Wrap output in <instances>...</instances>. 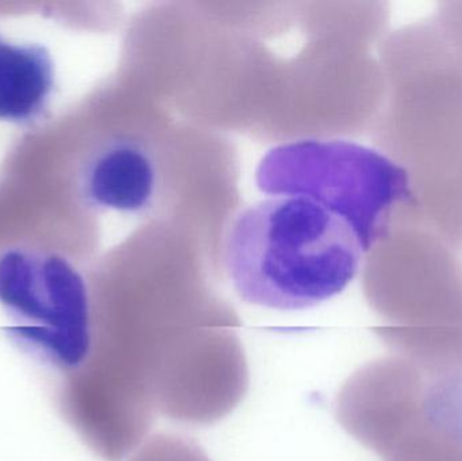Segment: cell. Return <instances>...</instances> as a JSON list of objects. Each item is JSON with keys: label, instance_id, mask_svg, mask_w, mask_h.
Returning <instances> with one entry per match:
<instances>
[{"label": "cell", "instance_id": "4", "mask_svg": "<svg viewBox=\"0 0 462 461\" xmlns=\"http://www.w3.org/2000/svg\"><path fill=\"white\" fill-rule=\"evenodd\" d=\"M255 183L265 194L322 206L355 230L368 254L411 198V181L402 165L384 152L344 140L276 146L261 160Z\"/></svg>", "mask_w": 462, "mask_h": 461}, {"label": "cell", "instance_id": "9", "mask_svg": "<svg viewBox=\"0 0 462 461\" xmlns=\"http://www.w3.org/2000/svg\"><path fill=\"white\" fill-rule=\"evenodd\" d=\"M398 461H462V446L429 449Z\"/></svg>", "mask_w": 462, "mask_h": 461}, {"label": "cell", "instance_id": "8", "mask_svg": "<svg viewBox=\"0 0 462 461\" xmlns=\"http://www.w3.org/2000/svg\"><path fill=\"white\" fill-rule=\"evenodd\" d=\"M462 69V2L442 3L434 15Z\"/></svg>", "mask_w": 462, "mask_h": 461}, {"label": "cell", "instance_id": "5", "mask_svg": "<svg viewBox=\"0 0 462 461\" xmlns=\"http://www.w3.org/2000/svg\"><path fill=\"white\" fill-rule=\"evenodd\" d=\"M0 303L21 324L10 336L27 351L76 373L94 346L83 276L57 254L10 249L0 254Z\"/></svg>", "mask_w": 462, "mask_h": 461}, {"label": "cell", "instance_id": "1", "mask_svg": "<svg viewBox=\"0 0 462 461\" xmlns=\"http://www.w3.org/2000/svg\"><path fill=\"white\" fill-rule=\"evenodd\" d=\"M366 254L344 219L299 197H273L241 211L224 244L238 297L280 311L311 309L341 294Z\"/></svg>", "mask_w": 462, "mask_h": 461}, {"label": "cell", "instance_id": "2", "mask_svg": "<svg viewBox=\"0 0 462 461\" xmlns=\"http://www.w3.org/2000/svg\"><path fill=\"white\" fill-rule=\"evenodd\" d=\"M380 246L390 252L371 289L387 321L377 336L391 354L462 363V252L407 203Z\"/></svg>", "mask_w": 462, "mask_h": 461}, {"label": "cell", "instance_id": "7", "mask_svg": "<svg viewBox=\"0 0 462 461\" xmlns=\"http://www.w3.org/2000/svg\"><path fill=\"white\" fill-rule=\"evenodd\" d=\"M56 88L51 51L41 43L0 32V121H40L51 107Z\"/></svg>", "mask_w": 462, "mask_h": 461}, {"label": "cell", "instance_id": "3", "mask_svg": "<svg viewBox=\"0 0 462 461\" xmlns=\"http://www.w3.org/2000/svg\"><path fill=\"white\" fill-rule=\"evenodd\" d=\"M339 416L384 461L462 446V363H425L391 354L350 378Z\"/></svg>", "mask_w": 462, "mask_h": 461}, {"label": "cell", "instance_id": "6", "mask_svg": "<svg viewBox=\"0 0 462 461\" xmlns=\"http://www.w3.org/2000/svg\"><path fill=\"white\" fill-rule=\"evenodd\" d=\"M80 186L92 207L143 213L153 205L156 165L143 143L126 138L108 141L86 162Z\"/></svg>", "mask_w": 462, "mask_h": 461}]
</instances>
